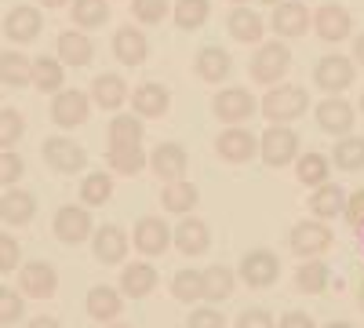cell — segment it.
I'll list each match as a JSON object with an SVG mask.
<instances>
[{"label":"cell","instance_id":"cell-48","mask_svg":"<svg viewBox=\"0 0 364 328\" xmlns=\"http://www.w3.org/2000/svg\"><path fill=\"white\" fill-rule=\"evenodd\" d=\"M18 241L11 233H0V274H11L15 266H18Z\"/></svg>","mask_w":364,"mask_h":328},{"label":"cell","instance_id":"cell-1","mask_svg":"<svg viewBox=\"0 0 364 328\" xmlns=\"http://www.w3.org/2000/svg\"><path fill=\"white\" fill-rule=\"evenodd\" d=\"M306 106H310V95L302 92V88H295V84H273L269 92L262 95V102H259V110L266 113L269 125L299 121V117L306 113Z\"/></svg>","mask_w":364,"mask_h":328},{"label":"cell","instance_id":"cell-12","mask_svg":"<svg viewBox=\"0 0 364 328\" xmlns=\"http://www.w3.org/2000/svg\"><path fill=\"white\" fill-rule=\"evenodd\" d=\"M269 26H273V33H277V37H288V41L306 37V29H310V11H306V4H299V0H281V4L273 8Z\"/></svg>","mask_w":364,"mask_h":328},{"label":"cell","instance_id":"cell-41","mask_svg":"<svg viewBox=\"0 0 364 328\" xmlns=\"http://www.w3.org/2000/svg\"><path fill=\"white\" fill-rule=\"evenodd\" d=\"M331 157H336V168H343V171H360L364 168V139L343 135Z\"/></svg>","mask_w":364,"mask_h":328},{"label":"cell","instance_id":"cell-26","mask_svg":"<svg viewBox=\"0 0 364 328\" xmlns=\"http://www.w3.org/2000/svg\"><path fill=\"white\" fill-rule=\"evenodd\" d=\"M197 201H200V194H197L193 183H186V179H175V183H168L164 194H161L164 212H171V216H190L197 208Z\"/></svg>","mask_w":364,"mask_h":328},{"label":"cell","instance_id":"cell-38","mask_svg":"<svg viewBox=\"0 0 364 328\" xmlns=\"http://www.w3.org/2000/svg\"><path fill=\"white\" fill-rule=\"evenodd\" d=\"M328 171H331V161L324 154H306V157H295V175L302 186H321L328 183Z\"/></svg>","mask_w":364,"mask_h":328},{"label":"cell","instance_id":"cell-47","mask_svg":"<svg viewBox=\"0 0 364 328\" xmlns=\"http://www.w3.org/2000/svg\"><path fill=\"white\" fill-rule=\"evenodd\" d=\"M22 171H26V164H22V157H15V154H0V186H15L18 179H22Z\"/></svg>","mask_w":364,"mask_h":328},{"label":"cell","instance_id":"cell-4","mask_svg":"<svg viewBox=\"0 0 364 328\" xmlns=\"http://www.w3.org/2000/svg\"><path fill=\"white\" fill-rule=\"evenodd\" d=\"M255 110H259V102L248 88H226V92L215 95V117L223 125H245L255 117Z\"/></svg>","mask_w":364,"mask_h":328},{"label":"cell","instance_id":"cell-52","mask_svg":"<svg viewBox=\"0 0 364 328\" xmlns=\"http://www.w3.org/2000/svg\"><path fill=\"white\" fill-rule=\"evenodd\" d=\"M277 328H317V324H314V317H310V314L291 310V314H284V317H281V324H277Z\"/></svg>","mask_w":364,"mask_h":328},{"label":"cell","instance_id":"cell-44","mask_svg":"<svg viewBox=\"0 0 364 328\" xmlns=\"http://www.w3.org/2000/svg\"><path fill=\"white\" fill-rule=\"evenodd\" d=\"M132 15L142 22V26H157L171 15V4L168 0H132Z\"/></svg>","mask_w":364,"mask_h":328},{"label":"cell","instance_id":"cell-53","mask_svg":"<svg viewBox=\"0 0 364 328\" xmlns=\"http://www.w3.org/2000/svg\"><path fill=\"white\" fill-rule=\"evenodd\" d=\"M26 328H63V324H58L55 317H33V321H29Z\"/></svg>","mask_w":364,"mask_h":328},{"label":"cell","instance_id":"cell-5","mask_svg":"<svg viewBox=\"0 0 364 328\" xmlns=\"http://www.w3.org/2000/svg\"><path fill=\"white\" fill-rule=\"evenodd\" d=\"M44 161L55 168V171H63V175H73V171H80L84 164H87V154H84V146H77L73 139H66V135H51V139H44Z\"/></svg>","mask_w":364,"mask_h":328},{"label":"cell","instance_id":"cell-7","mask_svg":"<svg viewBox=\"0 0 364 328\" xmlns=\"http://www.w3.org/2000/svg\"><path fill=\"white\" fill-rule=\"evenodd\" d=\"M281 274V259L266 252V248H255V252H245L240 259V277L248 281V288H269Z\"/></svg>","mask_w":364,"mask_h":328},{"label":"cell","instance_id":"cell-50","mask_svg":"<svg viewBox=\"0 0 364 328\" xmlns=\"http://www.w3.org/2000/svg\"><path fill=\"white\" fill-rule=\"evenodd\" d=\"M346 219H350V226H364V190H357V194H350L346 197V212H343Z\"/></svg>","mask_w":364,"mask_h":328},{"label":"cell","instance_id":"cell-18","mask_svg":"<svg viewBox=\"0 0 364 328\" xmlns=\"http://www.w3.org/2000/svg\"><path fill=\"white\" fill-rule=\"evenodd\" d=\"M91 241H95V259L102 266L124 263V255H128V233L120 230V226H113V223L99 226L95 233H91Z\"/></svg>","mask_w":364,"mask_h":328},{"label":"cell","instance_id":"cell-58","mask_svg":"<svg viewBox=\"0 0 364 328\" xmlns=\"http://www.w3.org/2000/svg\"><path fill=\"white\" fill-rule=\"evenodd\" d=\"M357 295H360V310H364V285H360V292H357Z\"/></svg>","mask_w":364,"mask_h":328},{"label":"cell","instance_id":"cell-40","mask_svg":"<svg viewBox=\"0 0 364 328\" xmlns=\"http://www.w3.org/2000/svg\"><path fill=\"white\" fill-rule=\"evenodd\" d=\"M171 295L178 303H200L204 300V274L200 270H178L171 277Z\"/></svg>","mask_w":364,"mask_h":328},{"label":"cell","instance_id":"cell-22","mask_svg":"<svg viewBox=\"0 0 364 328\" xmlns=\"http://www.w3.org/2000/svg\"><path fill=\"white\" fill-rule=\"evenodd\" d=\"M171 245H175L182 255H200V252H208V245H211V233H208V226H204L197 216H186V219L175 226Z\"/></svg>","mask_w":364,"mask_h":328},{"label":"cell","instance_id":"cell-11","mask_svg":"<svg viewBox=\"0 0 364 328\" xmlns=\"http://www.w3.org/2000/svg\"><path fill=\"white\" fill-rule=\"evenodd\" d=\"M215 150H219V157L226 161V164H245V161H252L255 154H259V139L248 132V128H226L219 139H215Z\"/></svg>","mask_w":364,"mask_h":328},{"label":"cell","instance_id":"cell-29","mask_svg":"<svg viewBox=\"0 0 364 328\" xmlns=\"http://www.w3.org/2000/svg\"><path fill=\"white\" fill-rule=\"evenodd\" d=\"M120 310H124V300H120V292L109 288V285H95L87 292V314L95 321H113L120 317Z\"/></svg>","mask_w":364,"mask_h":328},{"label":"cell","instance_id":"cell-13","mask_svg":"<svg viewBox=\"0 0 364 328\" xmlns=\"http://www.w3.org/2000/svg\"><path fill=\"white\" fill-rule=\"evenodd\" d=\"M314 29H317V37L328 41V44H339L350 37V29H353V18L343 4H321L317 15H314Z\"/></svg>","mask_w":364,"mask_h":328},{"label":"cell","instance_id":"cell-23","mask_svg":"<svg viewBox=\"0 0 364 328\" xmlns=\"http://www.w3.org/2000/svg\"><path fill=\"white\" fill-rule=\"evenodd\" d=\"M132 106H135V113L142 117V121H146V117H164L168 106H171V95H168L164 84L146 80V84H139L132 92Z\"/></svg>","mask_w":364,"mask_h":328},{"label":"cell","instance_id":"cell-25","mask_svg":"<svg viewBox=\"0 0 364 328\" xmlns=\"http://www.w3.org/2000/svg\"><path fill=\"white\" fill-rule=\"evenodd\" d=\"M33 216H37V201H33V194H26V190H8L4 197H0V219H4V223H11V226H26Z\"/></svg>","mask_w":364,"mask_h":328},{"label":"cell","instance_id":"cell-49","mask_svg":"<svg viewBox=\"0 0 364 328\" xmlns=\"http://www.w3.org/2000/svg\"><path fill=\"white\" fill-rule=\"evenodd\" d=\"M190 328H226L223 314L219 310H211V307H200L190 314Z\"/></svg>","mask_w":364,"mask_h":328},{"label":"cell","instance_id":"cell-27","mask_svg":"<svg viewBox=\"0 0 364 328\" xmlns=\"http://www.w3.org/2000/svg\"><path fill=\"white\" fill-rule=\"evenodd\" d=\"M226 26H230V37L240 41V44H259V41H262V29H266L262 18H259L255 11H248L245 4H237V8L230 11Z\"/></svg>","mask_w":364,"mask_h":328},{"label":"cell","instance_id":"cell-36","mask_svg":"<svg viewBox=\"0 0 364 328\" xmlns=\"http://www.w3.org/2000/svg\"><path fill=\"white\" fill-rule=\"evenodd\" d=\"M208 11H211V0H175V8H171V18L178 29H200L208 22Z\"/></svg>","mask_w":364,"mask_h":328},{"label":"cell","instance_id":"cell-32","mask_svg":"<svg viewBox=\"0 0 364 328\" xmlns=\"http://www.w3.org/2000/svg\"><path fill=\"white\" fill-rule=\"evenodd\" d=\"M142 117L135 113H117L113 121H109V146H142Z\"/></svg>","mask_w":364,"mask_h":328},{"label":"cell","instance_id":"cell-34","mask_svg":"<svg viewBox=\"0 0 364 328\" xmlns=\"http://www.w3.org/2000/svg\"><path fill=\"white\" fill-rule=\"evenodd\" d=\"M63 80H66L63 58H51V55L33 58V84L41 92H63Z\"/></svg>","mask_w":364,"mask_h":328},{"label":"cell","instance_id":"cell-56","mask_svg":"<svg viewBox=\"0 0 364 328\" xmlns=\"http://www.w3.org/2000/svg\"><path fill=\"white\" fill-rule=\"evenodd\" d=\"M41 4H44V8H63L66 0H41Z\"/></svg>","mask_w":364,"mask_h":328},{"label":"cell","instance_id":"cell-42","mask_svg":"<svg viewBox=\"0 0 364 328\" xmlns=\"http://www.w3.org/2000/svg\"><path fill=\"white\" fill-rule=\"evenodd\" d=\"M109 18V4L106 0H73V22L84 29H95Z\"/></svg>","mask_w":364,"mask_h":328},{"label":"cell","instance_id":"cell-45","mask_svg":"<svg viewBox=\"0 0 364 328\" xmlns=\"http://www.w3.org/2000/svg\"><path fill=\"white\" fill-rule=\"evenodd\" d=\"M26 121L18 110H0V150H11V146L22 139Z\"/></svg>","mask_w":364,"mask_h":328},{"label":"cell","instance_id":"cell-24","mask_svg":"<svg viewBox=\"0 0 364 328\" xmlns=\"http://www.w3.org/2000/svg\"><path fill=\"white\" fill-rule=\"evenodd\" d=\"M157 288V270L149 263H132L124 266V274H120V295H128V300H142Z\"/></svg>","mask_w":364,"mask_h":328},{"label":"cell","instance_id":"cell-55","mask_svg":"<svg viewBox=\"0 0 364 328\" xmlns=\"http://www.w3.org/2000/svg\"><path fill=\"white\" fill-rule=\"evenodd\" d=\"M324 328H353V324H350V321H328Z\"/></svg>","mask_w":364,"mask_h":328},{"label":"cell","instance_id":"cell-37","mask_svg":"<svg viewBox=\"0 0 364 328\" xmlns=\"http://www.w3.org/2000/svg\"><path fill=\"white\" fill-rule=\"evenodd\" d=\"M204 274V300L208 303H223L233 295V270L230 266H208Z\"/></svg>","mask_w":364,"mask_h":328},{"label":"cell","instance_id":"cell-31","mask_svg":"<svg viewBox=\"0 0 364 328\" xmlns=\"http://www.w3.org/2000/svg\"><path fill=\"white\" fill-rule=\"evenodd\" d=\"M91 55H95V44H91L84 33L66 29V33L58 37V58H63V66H87Z\"/></svg>","mask_w":364,"mask_h":328},{"label":"cell","instance_id":"cell-54","mask_svg":"<svg viewBox=\"0 0 364 328\" xmlns=\"http://www.w3.org/2000/svg\"><path fill=\"white\" fill-rule=\"evenodd\" d=\"M353 63H357V66H364V33L353 41Z\"/></svg>","mask_w":364,"mask_h":328},{"label":"cell","instance_id":"cell-16","mask_svg":"<svg viewBox=\"0 0 364 328\" xmlns=\"http://www.w3.org/2000/svg\"><path fill=\"white\" fill-rule=\"evenodd\" d=\"M168 245H171V230H168L164 219L146 216V219L135 223V248H139L142 255H164Z\"/></svg>","mask_w":364,"mask_h":328},{"label":"cell","instance_id":"cell-30","mask_svg":"<svg viewBox=\"0 0 364 328\" xmlns=\"http://www.w3.org/2000/svg\"><path fill=\"white\" fill-rule=\"evenodd\" d=\"M0 84H8V88L33 84V63L18 51H0Z\"/></svg>","mask_w":364,"mask_h":328},{"label":"cell","instance_id":"cell-21","mask_svg":"<svg viewBox=\"0 0 364 328\" xmlns=\"http://www.w3.org/2000/svg\"><path fill=\"white\" fill-rule=\"evenodd\" d=\"M41 26H44V18H41L37 8L18 4V8H11L8 18H4V33H8V41H15V44H29V41H37Z\"/></svg>","mask_w":364,"mask_h":328},{"label":"cell","instance_id":"cell-57","mask_svg":"<svg viewBox=\"0 0 364 328\" xmlns=\"http://www.w3.org/2000/svg\"><path fill=\"white\" fill-rule=\"evenodd\" d=\"M262 4H269V8H277V4H281V0H262Z\"/></svg>","mask_w":364,"mask_h":328},{"label":"cell","instance_id":"cell-46","mask_svg":"<svg viewBox=\"0 0 364 328\" xmlns=\"http://www.w3.org/2000/svg\"><path fill=\"white\" fill-rule=\"evenodd\" d=\"M22 317V295L15 288H0V324H15Z\"/></svg>","mask_w":364,"mask_h":328},{"label":"cell","instance_id":"cell-39","mask_svg":"<svg viewBox=\"0 0 364 328\" xmlns=\"http://www.w3.org/2000/svg\"><path fill=\"white\" fill-rule=\"evenodd\" d=\"M328 263H321V259H306L295 270V285H299V292H306V295H317V292H324L328 288Z\"/></svg>","mask_w":364,"mask_h":328},{"label":"cell","instance_id":"cell-61","mask_svg":"<svg viewBox=\"0 0 364 328\" xmlns=\"http://www.w3.org/2000/svg\"><path fill=\"white\" fill-rule=\"evenodd\" d=\"M360 113H364V92H360Z\"/></svg>","mask_w":364,"mask_h":328},{"label":"cell","instance_id":"cell-60","mask_svg":"<svg viewBox=\"0 0 364 328\" xmlns=\"http://www.w3.org/2000/svg\"><path fill=\"white\" fill-rule=\"evenodd\" d=\"M109 328H132V324H109Z\"/></svg>","mask_w":364,"mask_h":328},{"label":"cell","instance_id":"cell-17","mask_svg":"<svg viewBox=\"0 0 364 328\" xmlns=\"http://www.w3.org/2000/svg\"><path fill=\"white\" fill-rule=\"evenodd\" d=\"M193 70H197V77H200V80L219 84V80H226V77L233 73V58H230V51H226V48L208 44V48H200V51H197Z\"/></svg>","mask_w":364,"mask_h":328},{"label":"cell","instance_id":"cell-43","mask_svg":"<svg viewBox=\"0 0 364 328\" xmlns=\"http://www.w3.org/2000/svg\"><path fill=\"white\" fill-rule=\"evenodd\" d=\"M113 197V179L106 171H91L80 186V201L84 204H106Z\"/></svg>","mask_w":364,"mask_h":328},{"label":"cell","instance_id":"cell-8","mask_svg":"<svg viewBox=\"0 0 364 328\" xmlns=\"http://www.w3.org/2000/svg\"><path fill=\"white\" fill-rule=\"evenodd\" d=\"M91 233H95V230H91L87 208H80V204H63V208L55 212V237H58V241L80 245V241H87Z\"/></svg>","mask_w":364,"mask_h":328},{"label":"cell","instance_id":"cell-15","mask_svg":"<svg viewBox=\"0 0 364 328\" xmlns=\"http://www.w3.org/2000/svg\"><path fill=\"white\" fill-rule=\"evenodd\" d=\"M113 55H117V63H124V66H142L146 55H149L146 33L139 26H120L113 33Z\"/></svg>","mask_w":364,"mask_h":328},{"label":"cell","instance_id":"cell-14","mask_svg":"<svg viewBox=\"0 0 364 328\" xmlns=\"http://www.w3.org/2000/svg\"><path fill=\"white\" fill-rule=\"evenodd\" d=\"M186 164H190V154L182 150L178 142H161L154 154H149V168H154L157 179L164 183H175V179L186 175Z\"/></svg>","mask_w":364,"mask_h":328},{"label":"cell","instance_id":"cell-2","mask_svg":"<svg viewBox=\"0 0 364 328\" xmlns=\"http://www.w3.org/2000/svg\"><path fill=\"white\" fill-rule=\"evenodd\" d=\"M288 70H291V51H288V44H281V41L259 44V51H255V58H252V80L273 88V84H281V77H284Z\"/></svg>","mask_w":364,"mask_h":328},{"label":"cell","instance_id":"cell-33","mask_svg":"<svg viewBox=\"0 0 364 328\" xmlns=\"http://www.w3.org/2000/svg\"><path fill=\"white\" fill-rule=\"evenodd\" d=\"M106 164H109V171H117V175H139V171L149 164V157L142 154V146H109Z\"/></svg>","mask_w":364,"mask_h":328},{"label":"cell","instance_id":"cell-19","mask_svg":"<svg viewBox=\"0 0 364 328\" xmlns=\"http://www.w3.org/2000/svg\"><path fill=\"white\" fill-rule=\"evenodd\" d=\"M317 128L328 132V135H350L353 128V106L339 95H331L317 106Z\"/></svg>","mask_w":364,"mask_h":328},{"label":"cell","instance_id":"cell-6","mask_svg":"<svg viewBox=\"0 0 364 328\" xmlns=\"http://www.w3.org/2000/svg\"><path fill=\"white\" fill-rule=\"evenodd\" d=\"M353 77H357L353 58H346V55H324L321 63H317V70H314V80L324 88L328 95L346 92V88L353 84Z\"/></svg>","mask_w":364,"mask_h":328},{"label":"cell","instance_id":"cell-51","mask_svg":"<svg viewBox=\"0 0 364 328\" xmlns=\"http://www.w3.org/2000/svg\"><path fill=\"white\" fill-rule=\"evenodd\" d=\"M237 328H273V317L266 310H245L237 317Z\"/></svg>","mask_w":364,"mask_h":328},{"label":"cell","instance_id":"cell-35","mask_svg":"<svg viewBox=\"0 0 364 328\" xmlns=\"http://www.w3.org/2000/svg\"><path fill=\"white\" fill-rule=\"evenodd\" d=\"M310 208H314V216H321V219H336V216L346 212V194H343L339 186L321 183V186L314 190V197H310Z\"/></svg>","mask_w":364,"mask_h":328},{"label":"cell","instance_id":"cell-9","mask_svg":"<svg viewBox=\"0 0 364 328\" xmlns=\"http://www.w3.org/2000/svg\"><path fill=\"white\" fill-rule=\"evenodd\" d=\"M331 230H328V223L324 219H310V223H299L295 230H291V252L295 255H321V252H328L331 248Z\"/></svg>","mask_w":364,"mask_h":328},{"label":"cell","instance_id":"cell-28","mask_svg":"<svg viewBox=\"0 0 364 328\" xmlns=\"http://www.w3.org/2000/svg\"><path fill=\"white\" fill-rule=\"evenodd\" d=\"M91 99H95L102 110H120L128 99V84L124 77H117V73H99L95 84H91Z\"/></svg>","mask_w":364,"mask_h":328},{"label":"cell","instance_id":"cell-20","mask_svg":"<svg viewBox=\"0 0 364 328\" xmlns=\"http://www.w3.org/2000/svg\"><path fill=\"white\" fill-rule=\"evenodd\" d=\"M18 285H22V292L29 295V300H48V295H55V288H58V274L48 263H26L22 274H18Z\"/></svg>","mask_w":364,"mask_h":328},{"label":"cell","instance_id":"cell-3","mask_svg":"<svg viewBox=\"0 0 364 328\" xmlns=\"http://www.w3.org/2000/svg\"><path fill=\"white\" fill-rule=\"evenodd\" d=\"M259 157H262L269 168H284V164H291V161L299 157V135H295L291 128H284V125L266 128L262 139H259Z\"/></svg>","mask_w":364,"mask_h":328},{"label":"cell","instance_id":"cell-59","mask_svg":"<svg viewBox=\"0 0 364 328\" xmlns=\"http://www.w3.org/2000/svg\"><path fill=\"white\" fill-rule=\"evenodd\" d=\"M230 4H248V0H230Z\"/></svg>","mask_w":364,"mask_h":328},{"label":"cell","instance_id":"cell-10","mask_svg":"<svg viewBox=\"0 0 364 328\" xmlns=\"http://www.w3.org/2000/svg\"><path fill=\"white\" fill-rule=\"evenodd\" d=\"M87 113H91V102H87V95L84 92H55V99H51V121L58 125V128H77V125H84L87 121Z\"/></svg>","mask_w":364,"mask_h":328}]
</instances>
